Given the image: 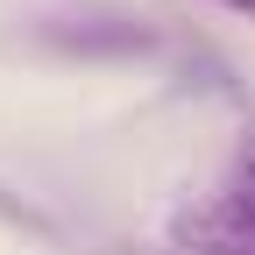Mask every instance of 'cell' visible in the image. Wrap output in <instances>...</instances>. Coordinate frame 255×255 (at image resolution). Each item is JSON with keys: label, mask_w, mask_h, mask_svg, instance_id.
Wrapping results in <instances>:
<instances>
[{"label": "cell", "mask_w": 255, "mask_h": 255, "mask_svg": "<svg viewBox=\"0 0 255 255\" xmlns=\"http://www.w3.org/2000/svg\"><path fill=\"white\" fill-rule=\"evenodd\" d=\"M177 241H184V255H255V135L177 213Z\"/></svg>", "instance_id": "cell-1"}, {"label": "cell", "mask_w": 255, "mask_h": 255, "mask_svg": "<svg viewBox=\"0 0 255 255\" xmlns=\"http://www.w3.org/2000/svg\"><path fill=\"white\" fill-rule=\"evenodd\" d=\"M220 7H234V14H255V0H220Z\"/></svg>", "instance_id": "cell-2"}]
</instances>
